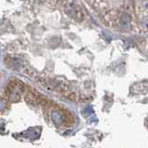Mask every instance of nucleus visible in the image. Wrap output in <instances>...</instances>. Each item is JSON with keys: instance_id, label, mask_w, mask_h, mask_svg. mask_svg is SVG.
I'll return each instance as SVG.
<instances>
[{"instance_id": "obj_1", "label": "nucleus", "mask_w": 148, "mask_h": 148, "mask_svg": "<svg viewBox=\"0 0 148 148\" xmlns=\"http://www.w3.org/2000/svg\"><path fill=\"white\" fill-rule=\"evenodd\" d=\"M105 26L120 32H148V0H82Z\"/></svg>"}]
</instances>
